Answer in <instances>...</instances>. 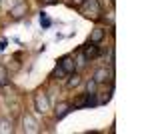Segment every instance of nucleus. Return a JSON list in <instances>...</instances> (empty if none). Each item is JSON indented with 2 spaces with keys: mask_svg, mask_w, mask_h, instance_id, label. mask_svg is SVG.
<instances>
[{
  "mask_svg": "<svg viewBox=\"0 0 150 134\" xmlns=\"http://www.w3.org/2000/svg\"><path fill=\"white\" fill-rule=\"evenodd\" d=\"M22 12H26V4L20 2L16 8H12V16H14V18H20V16H22Z\"/></svg>",
  "mask_w": 150,
  "mask_h": 134,
  "instance_id": "9",
  "label": "nucleus"
},
{
  "mask_svg": "<svg viewBox=\"0 0 150 134\" xmlns=\"http://www.w3.org/2000/svg\"><path fill=\"white\" fill-rule=\"evenodd\" d=\"M40 22H42V26H44V28H48V26H50V20H48V18L44 16V14H42V18H40Z\"/></svg>",
  "mask_w": 150,
  "mask_h": 134,
  "instance_id": "13",
  "label": "nucleus"
},
{
  "mask_svg": "<svg viewBox=\"0 0 150 134\" xmlns=\"http://www.w3.org/2000/svg\"><path fill=\"white\" fill-rule=\"evenodd\" d=\"M102 38H104V30H102V28H94L92 34H90V42L96 44V42H100Z\"/></svg>",
  "mask_w": 150,
  "mask_h": 134,
  "instance_id": "7",
  "label": "nucleus"
},
{
  "mask_svg": "<svg viewBox=\"0 0 150 134\" xmlns=\"http://www.w3.org/2000/svg\"><path fill=\"white\" fill-rule=\"evenodd\" d=\"M72 2H74V4H82L84 0H72Z\"/></svg>",
  "mask_w": 150,
  "mask_h": 134,
  "instance_id": "16",
  "label": "nucleus"
},
{
  "mask_svg": "<svg viewBox=\"0 0 150 134\" xmlns=\"http://www.w3.org/2000/svg\"><path fill=\"white\" fill-rule=\"evenodd\" d=\"M78 84H80V76H78V74H74V76L68 80V86H78Z\"/></svg>",
  "mask_w": 150,
  "mask_h": 134,
  "instance_id": "12",
  "label": "nucleus"
},
{
  "mask_svg": "<svg viewBox=\"0 0 150 134\" xmlns=\"http://www.w3.org/2000/svg\"><path fill=\"white\" fill-rule=\"evenodd\" d=\"M94 88H96V82L90 80V82H88V92H94Z\"/></svg>",
  "mask_w": 150,
  "mask_h": 134,
  "instance_id": "14",
  "label": "nucleus"
},
{
  "mask_svg": "<svg viewBox=\"0 0 150 134\" xmlns=\"http://www.w3.org/2000/svg\"><path fill=\"white\" fill-rule=\"evenodd\" d=\"M74 66H76V64H74V58H72V56H62L60 62H58V68H60L64 74H72V72H74Z\"/></svg>",
  "mask_w": 150,
  "mask_h": 134,
  "instance_id": "2",
  "label": "nucleus"
},
{
  "mask_svg": "<svg viewBox=\"0 0 150 134\" xmlns=\"http://www.w3.org/2000/svg\"><path fill=\"white\" fill-rule=\"evenodd\" d=\"M34 104H36V110H38V112H42V114H44V112H46L48 108H50V104H48V96L44 94V92H38V94H36Z\"/></svg>",
  "mask_w": 150,
  "mask_h": 134,
  "instance_id": "3",
  "label": "nucleus"
},
{
  "mask_svg": "<svg viewBox=\"0 0 150 134\" xmlns=\"http://www.w3.org/2000/svg\"><path fill=\"white\" fill-rule=\"evenodd\" d=\"M108 78V70H106V68H100V70H96V74H94V82H96V84H100V82H104V80Z\"/></svg>",
  "mask_w": 150,
  "mask_h": 134,
  "instance_id": "6",
  "label": "nucleus"
},
{
  "mask_svg": "<svg viewBox=\"0 0 150 134\" xmlns=\"http://www.w3.org/2000/svg\"><path fill=\"white\" fill-rule=\"evenodd\" d=\"M68 112H70V104H66V102L56 104V118H58V120H60V118H64Z\"/></svg>",
  "mask_w": 150,
  "mask_h": 134,
  "instance_id": "5",
  "label": "nucleus"
},
{
  "mask_svg": "<svg viewBox=\"0 0 150 134\" xmlns=\"http://www.w3.org/2000/svg\"><path fill=\"white\" fill-rule=\"evenodd\" d=\"M0 132H12V126H8L6 120H2L0 122Z\"/></svg>",
  "mask_w": 150,
  "mask_h": 134,
  "instance_id": "11",
  "label": "nucleus"
},
{
  "mask_svg": "<svg viewBox=\"0 0 150 134\" xmlns=\"http://www.w3.org/2000/svg\"><path fill=\"white\" fill-rule=\"evenodd\" d=\"M6 82H8V72L4 66H0V86H4Z\"/></svg>",
  "mask_w": 150,
  "mask_h": 134,
  "instance_id": "10",
  "label": "nucleus"
},
{
  "mask_svg": "<svg viewBox=\"0 0 150 134\" xmlns=\"http://www.w3.org/2000/svg\"><path fill=\"white\" fill-rule=\"evenodd\" d=\"M56 0H42V4H54Z\"/></svg>",
  "mask_w": 150,
  "mask_h": 134,
  "instance_id": "15",
  "label": "nucleus"
},
{
  "mask_svg": "<svg viewBox=\"0 0 150 134\" xmlns=\"http://www.w3.org/2000/svg\"><path fill=\"white\" fill-rule=\"evenodd\" d=\"M22 122H24V130H26V132H38V122H36L30 114H26V116H24Z\"/></svg>",
  "mask_w": 150,
  "mask_h": 134,
  "instance_id": "4",
  "label": "nucleus"
},
{
  "mask_svg": "<svg viewBox=\"0 0 150 134\" xmlns=\"http://www.w3.org/2000/svg\"><path fill=\"white\" fill-rule=\"evenodd\" d=\"M80 6H82L84 16H88V18H98V14H100V4H98V0H84Z\"/></svg>",
  "mask_w": 150,
  "mask_h": 134,
  "instance_id": "1",
  "label": "nucleus"
},
{
  "mask_svg": "<svg viewBox=\"0 0 150 134\" xmlns=\"http://www.w3.org/2000/svg\"><path fill=\"white\" fill-rule=\"evenodd\" d=\"M96 56H98V48L90 42V44L84 48V58H96Z\"/></svg>",
  "mask_w": 150,
  "mask_h": 134,
  "instance_id": "8",
  "label": "nucleus"
}]
</instances>
